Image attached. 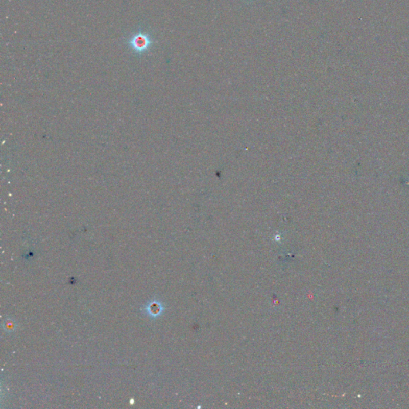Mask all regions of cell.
Masks as SVG:
<instances>
[{"label":"cell","mask_w":409,"mask_h":409,"mask_svg":"<svg viewBox=\"0 0 409 409\" xmlns=\"http://www.w3.org/2000/svg\"><path fill=\"white\" fill-rule=\"evenodd\" d=\"M155 43L156 40L154 39L152 33L142 26H140L137 31L126 39V45L134 55L138 57L146 55Z\"/></svg>","instance_id":"obj_1"},{"label":"cell","mask_w":409,"mask_h":409,"mask_svg":"<svg viewBox=\"0 0 409 409\" xmlns=\"http://www.w3.org/2000/svg\"><path fill=\"white\" fill-rule=\"evenodd\" d=\"M246 1H250V0H246Z\"/></svg>","instance_id":"obj_2"}]
</instances>
